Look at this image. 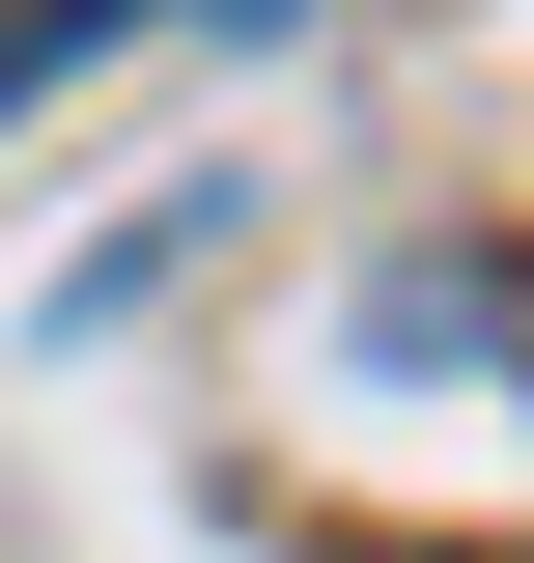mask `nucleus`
<instances>
[{"instance_id":"obj_1","label":"nucleus","mask_w":534,"mask_h":563,"mask_svg":"<svg viewBox=\"0 0 534 563\" xmlns=\"http://www.w3.org/2000/svg\"><path fill=\"white\" fill-rule=\"evenodd\" d=\"M337 366L366 395H450V422H507V479H534V254H366V310H337Z\"/></svg>"}]
</instances>
